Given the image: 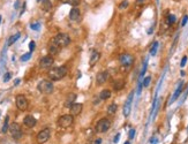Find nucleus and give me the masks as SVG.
<instances>
[{
    "label": "nucleus",
    "mask_w": 188,
    "mask_h": 144,
    "mask_svg": "<svg viewBox=\"0 0 188 144\" xmlns=\"http://www.w3.org/2000/svg\"><path fill=\"white\" fill-rule=\"evenodd\" d=\"M182 89H183V82H180V83H179V85H178V88H176V90H175V92L173 93V97L171 98V101H170V104L174 103V101H175V100L179 98V96H180V93H181Z\"/></svg>",
    "instance_id": "obj_17"
},
{
    "label": "nucleus",
    "mask_w": 188,
    "mask_h": 144,
    "mask_svg": "<svg viewBox=\"0 0 188 144\" xmlns=\"http://www.w3.org/2000/svg\"><path fill=\"white\" fill-rule=\"evenodd\" d=\"M30 26H31V29L32 30H39V28H40V23L39 22H35V23H31L30 24Z\"/></svg>",
    "instance_id": "obj_31"
},
{
    "label": "nucleus",
    "mask_w": 188,
    "mask_h": 144,
    "mask_svg": "<svg viewBox=\"0 0 188 144\" xmlns=\"http://www.w3.org/2000/svg\"><path fill=\"white\" fill-rule=\"evenodd\" d=\"M157 2H158V0H157Z\"/></svg>",
    "instance_id": "obj_47"
},
{
    "label": "nucleus",
    "mask_w": 188,
    "mask_h": 144,
    "mask_svg": "<svg viewBox=\"0 0 188 144\" xmlns=\"http://www.w3.org/2000/svg\"><path fill=\"white\" fill-rule=\"evenodd\" d=\"M146 1H148V0H136V5H138V6H143L144 3H146Z\"/></svg>",
    "instance_id": "obj_39"
},
{
    "label": "nucleus",
    "mask_w": 188,
    "mask_h": 144,
    "mask_svg": "<svg viewBox=\"0 0 188 144\" xmlns=\"http://www.w3.org/2000/svg\"><path fill=\"white\" fill-rule=\"evenodd\" d=\"M10 77H12V74L10 73H6L5 76H3V82H8L10 79Z\"/></svg>",
    "instance_id": "obj_34"
},
{
    "label": "nucleus",
    "mask_w": 188,
    "mask_h": 144,
    "mask_svg": "<svg viewBox=\"0 0 188 144\" xmlns=\"http://www.w3.org/2000/svg\"><path fill=\"white\" fill-rule=\"evenodd\" d=\"M125 79H122V78H119V79H116V81H114L113 82V88H114V90L115 91H120L121 89H123V86H125Z\"/></svg>",
    "instance_id": "obj_18"
},
{
    "label": "nucleus",
    "mask_w": 188,
    "mask_h": 144,
    "mask_svg": "<svg viewBox=\"0 0 188 144\" xmlns=\"http://www.w3.org/2000/svg\"><path fill=\"white\" fill-rule=\"evenodd\" d=\"M116 108H118V106H116L115 104H111V105H108V106H107V114H110V115H114V113L116 112Z\"/></svg>",
    "instance_id": "obj_24"
},
{
    "label": "nucleus",
    "mask_w": 188,
    "mask_h": 144,
    "mask_svg": "<svg viewBox=\"0 0 188 144\" xmlns=\"http://www.w3.org/2000/svg\"><path fill=\"white\" fill-rule=\"evenodd\" d=\"M175 21H176L175 15L168 14V16H167V22H168V24H173V23H175Z\"/></svg>",
    "instance_id": "obj_28"
},
{
    "label": "nucleus",
    "mask_w": 188,
    "mask_h": 144,
    "mask_svg": "<svg viewBox=\"0 0 188 144\" xmlns=\"http://www.w3.org/2000/svg\"><path fill=\"white\" fill-rule=\"evenodd\" d=\"M48 77L51 81H60L67 75V68L65 66L61 67H52L48 70Z\"/></svg>",
    "instance_id": "obj_1"
},
{
    "label": "nucleus",
    "mask_w": 188,
    "mask_h": 144,
    "mask_svg": "<svg viewBox=\"0 0 188 144\" xmlns=\"http://www.w3.org/2000/svg\"><path fill=\"white\" fill-rule=\"evenodd\" d=\"M75 98H76V94H75V93H70V94L67 97V99H66L65 106H67V107H70V106L74 104V100H75Z\"/></svg>",
    "instance_id": "obj_21"
},
{
    "label": "nucleus",
    "mask_w": 188,
    "mask_h": 144,
    "mask_svg": "<svg viewBox=\"0 0 188 144\" xmlns=\"http://www.w3.org/2000/svg\"><path fill=\"white\" fill-rule=\"evenodd\" d=\"M35 46H36V43H35L33 40H31V41L29 43V48H30V52H32V51L35 50Z\"/></svg>",
    "instance_id": "obj_35"
},
{
    "label": "nucleus",
    "mask_w": 188,
    "mask_h": 144,
    "mask_svg": "<svg viewBox=\"0 0 188 144\" xmlns=\"http://www.w3.org/2000/svg\"><path fill=\"white\" fill-rule=\"evenodd\" d=\"M134 136H135V129H130V131H129V139H133Z\"/></svg>",
    "instance_id": "obj_38"
},
{
    "label": "nucleus",
    "mask_w": 188,
    "mask_h": 144,
    "mask_svg": "<svg viewBox=\"0 0 188 144\" xmlns=\"http://www.w3.org/2000/svg\"><path fill=\"white\" fill-rule=\"evenodd\" d=\"M37 89H38V91H39L40 93L50 94V93H52V91H53L54 88H53V83H52L51 81H48V79H43V81H40V82L38 83Z\"/></svg>",
    "instance_id": "obj_2"
},
{
    "label": "nucleus",
    "mask_w": 188,
    "mask_h": 144,
    "mask_svg": "<svg viewBox=\"0 0 188 144\" xmlns=\"http://www.w3.org/2000/svg\"><path fill=\"white\" fill-rule=\"evenodd\" d=\"M20 2H21V1H20V0H17V1L14 3V8H15V9H17V8H18V6H20Z\"/></svg>",
    "instance_id": "obj_42"
},
{
    "label": "nucleus",
    "mask_w": 188,
    "mask_h": 144,
    "mask_svg": "<svg viewBox=\"0 0 188 144\" xmlns=\"http://www.w3.org/2000/svg\"><path fill=\"white\" fill-rule=\"evenodd\" d=\"M187 22H188V15H185V16H183V18H182L181 25H182V26H185V25L187 24Z\"/></svg>",
    "instance_id": "obj_36"
},
{
    "label": "nucleus",
    "mask_w": 188,
    "mask_h": 144,
    "mask_svg": "<svg viewBox=\"0 0 188 144\" xmlns=\"http://www.w3.org/2000/svg\"><path fill=\"white\" fill-rule=\"evenodd\" d=\"M95 144H101V138H97L95 141Z\"/></svg>",
    "instance_id": "obj_43"
},
{
    "label": "nucleus",
    "mask_w": 188,
    "mask_h": 144,
    "mask_svg": "<svg viewBox=\"0 0 188 144\" xmlns=\"http://www.w3.org/2000/svg\"><path fill=\"white\" fill-rule=\"evenodd\" d=\"M146 66H148V59L143 63V67H142V70H141V74H140V78H143V76L145 74V70H146Z\"/></svg>",
    "instance_id": "obj_29"
},
{
    "label": "nucleus",
    "mask_w": 188,
    "mask_h": 144,
    "mask_svg": "<svg viewBox=\"0 0 188 144\" xmlns=\"http://www.w3.org/2000/svg\"><path fill=\"white\" fill-rule=\"evenodd\" d=\"M8 120H9V118L8 116H6V119H5V122H3V126H2V128H1V131L5 134V132H7L8 131V129H9V127H8Z\"/></svg>",
    "instance_id": "obj_27"
},
{
    "label": "nucleus",
    "mask_w": 188,
    "mask_h": 144,
    "mask_svg": "<svg viewBox=\"0 0 188 144\" xmlns=\"http://www.w3.org/2000/svg\"><path fill=\"white\" fill-rule=\"evenodd\" d=\"M0 22H1V16H0Z\"/></svg>",
    "instance_id": "obj_46"
},
{
    "label": "nucleus",
    "mask_w": 188,
    "mask_h": 144,
    "mask_svg": "<svg viewBox=\"0 0 188 144\" xmlns=\"http://www.w3.org/2000/svg\"><path fill=\"white\" fill-rule=\"evenodd\" d=\"M119 138H120V134H116L114 136V139H113V143H118L119 142Z\"/></svg>",
    "instance_id": "obj_40"
},
{
    "label": "nucleus",
    "mask_w": 188,
    "mask_h": 144,
    "mask_svg": "<svg viewBox=\"0 0 188 144\" xmlns=\"http://www.w3.org/2000/svg\"><path fill=\"white\" fill-rule=\"evenodd\" d=\"M186 62H187V56L185 55L183 58H182V60H181V62H180V67L182 68V67H185V65H186Z\"/></svg>",
    "instance_id": "obj_37"
},
{
    "label": "nucleus",
    "mask_w": 188,
    "mask_h": 144,
    "mask_svg": "<svg viewBox=\"0 0 188 144\" xmlns=\"http://www.w3.org/2000/svg\"><path fill=\"white\" fill-rule=\"evenodd\" d=\"M30 56H31V52L25 53V54H23V55L21 56V61H28V60L30 59Z\"/></svg>",
    "instance_id": "obj_32"
},
{
    "label": "nucleus",
    "mask_w": 188,
    "mask_h": 144,
    "mask_svg": "<svg viewBox=\"0 0 188 144\" xmlns=\"http://www.w3.org/2000/svg\"><path fill=\"white\" fill-rule=\"evenodd\" d=\"M50 135H51V131H50L48 128H45V129L40 130V131L38 132L37 137H36L37 143H38V144H44V143H46V142L50 139Z\"/></svg>",
    "instance_id": "obj_7"
},
{
    "label": "nucleus",
    "mask_w": 188,
    "mask_h": 144,
    "mask_svg": "<svg viewBox=\"0 0 188 144\" xmlns=\"http://www.w3.org/2000/svg\"><path fill=\"white\" fill-rule=\"evenodd\" d=\"M14 83H15V85H17V84H18V83H20V79H18V78H16V79H15V82H14Z\"/></svg>",
    "instance_id": "obj_44"
},
{
    "label": "nucleus",
    "mask_w": 188,
    "mask_h": 144,
    "mask_svg": "<svg viewBox=\"0 0 188 144\" xmlns=\"http://www.w3.org/2000/svg\"><path fill=\"white\" fill-rule=\"evenodd\" d=\"M53 62H54L53 56L46 55V56H43V58L39 60V67H40L42 69H50V68H52Z\"/></svg>",
    "instance_id": "obj_9"
},
{
    "label": "nucleus",
    "mask_w": 188,
    "mask_h": 144,
    "mask_svg": "<svg viewBox=\"0 0 188 144\" xmlns=\"http://www.w3.org/2000/svg\"><path fill=\"white\" fill-rule=\"evenodd\" d=\"M15 103H16V107H17L20 111H27L29 103H28V99H27L23 94H18V96H16Z\"/></svg>",
    "instance_id": "obj_8"
},
{
    "label": "nucleus",
    "mask_w": 188,
    "mask_h": 144,
    "mask_svg": "<svg viewBox=\"0 0 188 144\" xmlns=\"http://www.w3.org/2000/svg\"><path fill=\"white\" fill-rule=\"evenodd\" d=\"M82 108H83V105H82V104L74 103V104L69 107V111H70V114H72L73 116H76V115H78V114L82 112Z\"/></svg>",
    "instance_id": "obj_13"
},
{
    "label": "nucleus",
    "mask_w": 188,
    "mask_h": 144,
    "mask_svg": "<svg viewBox=\"0 0 188 144\" xmlns=\"http://www.w3.org/2000/svg\"><path fill=\"white\" fill-rule=\"evenodd\" d=\"M110 97H111V91L107 90V89L103 90V91L99 93V98H100L101 100H107Z\"/></svg>",
    "instance_id": "obj_22"
},
{
    "label": "nucleus",
    "mask_w": 188,
    "mask_h": 144,
    "mask_svg": "<svg viewBox=\"0 0 188 144\" xmlns=\"http://www.w3.org/2000/svg\"><path fill=\"white\" fill-rule=\"evenodd\" d=\"M134 92H130L129 93V96H128V98H127V100H126V103H125V106H123V115L127 118L129 114H130V109H131V101H133V94Z\"/></svg>",
    "instance_id": "obj_11"
},
{
    "label": "nucleus",
    "mask_w": 188,
    "mask_h": 144,
    "mask_svg": "<svg viewBox=\"0 0 188 144\" xmlns=\"http://www.w3.org/2000/svg\"><path fill=\"white\" fill-rule=\"evenodd\" d=\"M150 81H151V77H150V76H148V77H145V78L143 79V82H142V85H143L144 88H146V86H149V84H150Z\"/></svg>",
    "instance_id": "obj_30"
},
{
    "label": "nucleus",
    "mask_w": 188,
    "mask_h": 144,
    "mask_svg": "<svg viewBox=\"0 0 188 144\" xmlns=\"http://www.w3.org/2000/svg\"><path fill=\"white\" fill-rule=\"evenodd\" d=\"M125 144H130V143H129V142H126V143H125Z\"/></svg>",
    "instance_id": "obj_45"
},
{
    "label": "nucleus",
    "mask_w": 188,
    "mask_h": 144,
    "mask_svg": "<svg viewBox=\"0 0 188 144\" xmlns=\"http://www.w3.org/2000/svg\"><path fill=\"white\" fill-rule=\"evenodd\" d=\"M80 17H81V12H80V9L76 8V7H73V8L70 9V12H69V20L76 22V21L80 20Z\"/></svg>",
    "instance_id": "obj_14"
},
{
    "label": "nucleus",
    "mask_w": 188,
    "mask_h": 144,
    "mask_svg": "<svg viewBox=\"0 0 188 144\" xmlns=\"http://www.w3.org/2000/svg\"><path fill=\"white\" fill-rule=\"evenodd\" d=\"M48 51H50V53H51L52 55H54V54H57V53L60 51V47H59L57 44H54L53 41H51V44L48 45Z\"/></svg>",
    "instance_id": "obj_19"
},
{
    "label": "nucleus",
    "mask_w": 188,
    "mask_h": 144,
    "mask_svg": "<svg viewBox=\"0 0 188 144\" xmlns=\"http://www.w3.org/2000/svg\"><path fill=\"white\" fill-rule=\"evenodd\" d=\"M110 127H111V121H110V119L103 118V119H100V120L97 122V124H96V131H97V132H105V131H107V130L110 129Z\"/></svg>",
    "instance_id": "obj_5"
},
{
    "label": "nucleus",
    "mask_w": 188,
    "mask_h": 144,
    "mask_svg": "<svg viewBox=\"0 0 188 144\" xmlns=\"http://www.w3.org/2000/svg\"><path fill=\"white\" fill-rule=\"evenodd\" d=\"M8 130H9V132H10V135H12V137L14 139H20L21 138V136H22V129H21V126L18 123H16V122L12 123L9 126V129Z\"/></svg>",
    "instance_id": "obj_6"
},
{
    "label": "nucleus",
    "mask_w": 188,
    "mask_h": 144,
    "mask_svg": "<svg viewBox=\"0 0 188 144\" xmlns=\"http://www.w3.org/2000/svg\"><path fill=\"white\" fill-rule=\"evenodd\" d=\"M108 78H110L108 71H101V73H99V74L97 75L96 82H97L98 85H103V84H105V83L108 81Z\"/></svg>",
    "instance_id": "obj_12"
},
{
    "label": "nucleus",
    "mask_w": 188,
    "mask_h": 144,
    "mask_svg": "<svg viewBox=\"0 0 188 144\" xmlns=\"http://www.w3.org/2000/svg\"><path fill=\"white\" fill-rule=\"evenodd\" d=\"M99 59H100V53L97 52V51H92L91 56H90V60H89V65H90L91 67H93V66L98 62Z\"/></svg>",
    "instance_id": "obj_16"
},
{
    "label": "nucleus",
    "mask_w": 188,
    "mask_h": 144,
    "mask_svg": "<svg viewBox=\"0 0 188 144\" xmlns=\"http://www.w3.org/2000/svg\"><path fill=\"white\" fill-rule=\"evenodd\" d=\"M23 123H24V126H27L28 128H32V127L36 126L37 120H36L32 115H27V116H24V119H23Z\"/></svg>",
    "instance_id": "obj_15"
},
{
    "label": "nucleus",
    "mask_w": 188,
    "mask_h": 144,
    "mask_svg": "<svg viewBox=\"0 0 188 144\" xmlns=\"http://www.w3.org/2000/svg\"><path fill=\"white\" fill-rule=\"evenodd\" d=\"M63 3H68V5H70V6H73V7H76L78 3H80V0H61Z\"/></svg>",
    "instance_id": "obj_26"
},
{
    "label": "nucleus",
    "mask_w": 188,
    "mask_h": 144,
    "mask_svg": "<svg viewBox=\"0 0 188 144\" xmlns=\"http://www.w3.org/2000/svg\"><path fill=\"white\" fill-rule=\"evenodd\" d=\"M128 5H129V2H128L127 0H123V1H122V2H121V3L119 5V8H120V9L127 8V7H128Z\"/></svg>",
    "instance_id": "obj_33"
},
{
    "label": "nucleus",
    "mask_w": 188,
    "mask_h": 144,
    "mask_svg": "<svg viewBox=\"0 0 188 144\" xmlns=\"http://www.w3.org/2000/svg\"><path fill=\"white\" fill-rule=\"evenodd\" d=\"M42 8L45 12H50L52 8V2L51 0H42Z\"/></svg>",
    "instance_id": "obj_20"
},
{
    "label": "nucleus",
    "mask_w": 188,
    "mask_h": 144,
    "mask_svg": "<svg viewBox=\"0 0 188 144\" xmlns=\"http://www.w3.org/2000/svg\"><path fill=\"white\" fill-rule=\"evenodd\" d=\"M20 36H21V35H20V32H16L15 35L10 36V37H9V39H8V41H7V45H8V46L13 45V44H14V43H15V41H16V40L20 38Z\"/></svg>",
    "instance_id": "obj_23"
},
{
    "label": "nucleus",
    "mask_w": 188,
    "mask_h": 144,
    "mask_svg": "<svg viewBox=\"0 0 188 144\" xmlns=\"http://www.w3.org/2000/svg\"><path fill=\"white\" fill-rule=\"evenodd\" d=\"M158 143V139L156 138V137H152L151 139H150V144H157Z\"/></svg>",
    "instance_id": "obj_41"
},
{
    "label": "nucleus",
    "mask_w": 188,
    "mask_h": 144,
    "mask_svg": "<svg viewBox=\"0 0 188 144\" xmlns=\"http://www.w3.org/2000/svg\"><path fill=\"white\" fill-rule=\"evenodd\" d=\"M52 41H53L54 44H57L60 48H62V47L67 46V45L70 43V38H69V36H68L67 33H58V35L53 38Z\"/></svg>",
    "instance_id": "obj_3"
},
{
    "label": "nucleus",
    "mask_w": 188,
    "mask_h": 144,
    "mask_svg": "<svg viewBox=\"0 0 188 144\" xmlns=\"http://www.w3.org/2000/svg\"><path fill=\"white\" fill-rule=\"evenodd\" d=\"M134 62V58L133 55L128 54V53H125V54H121L120 55V63L122 67H130Z\"/></svg>",
    "instance_id": "obj_10"
},
{
    "label": "nucleus",
    "mask_w": 188,
    "mask_h": 144,
    "mask_svg": "<svg viewBox=\"0 0 188 144\" xmlns=\"http://www.w3.org/2000/svg\"><path fill=\"white\" fill-rule=\"evenodd\" d=\"M73 122H74V116L72 114H65L58 119V126L61 128H68L73 124Z\"/></svg>",
    "instance_id": "obj_4"
},
{
    "label": "nucleus",
    "mask_w": 188,
    "mask_h": 144,
    "mask_svg": "<svg viewBox=\"0 0 188 144\" xmlns=\"http://www.w3.org/2000/svg\"><path fill=\"white\" fill-rule=\"evenodd\" d=\"M157 50H158V41H155V43L152 44L151 48H150V54H151V55H156Z\"/></svg>",
    "instance_id": "obj_25"
}]
</instances>
